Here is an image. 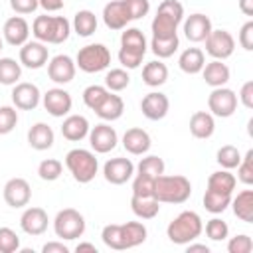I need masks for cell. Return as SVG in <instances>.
<instances>
[{
  "label": "cell",
  "instance_id": "cell-1",
  "mask_svg": "<svg viewBox=\"0 0 253 253\" xmlns=\"http://www.w3.org/2000/svg\"><path fill=\"white\" fill-rule=\"evenodd\" d=\"M192 196V184L186 176L160 174L154 180V198L160 204H184Z\"/></svg>",
  "mask_w": 253,
  "mask_h": 253
},
{
  "label": "cell",
  "instance_id": "cell-2",
  "mask_svg": "<svg viewBox=\"0 0 253 253\" xmlns=\"http://www.w3.org/2000/svg\"><path fill=\"white\" fill-rule=\"evenodd\" d=\"M204 231L202 217L196 211H182L178 213L166 227V235L174 245H188L190 241H196Z\"/></svg>",
  "mask_w": 253,
  "mask_h": 253
},
{
  "label": "cell",
  "instance_id": "cell-3",
  "mask_svg": "<svg viewBox=\"0 0 253 253\" xmlns=\"http://www.w3.org/2000/svg\"><path fill=\"white\" fill-rule=\"evenodd\" d=\"M184 20V6L178 0H162L158 12L150 24L152 38H170L178 36L176 30Z\"/></svg>",
  "mask_w": 253,
  "mask_h": 253
},
{
  "label": "cell",
  "instance_id": "cell-4",
  "mask_svg": "<svg viewBox=\"0 0 253 253\" xmlns=\"http://www.w3.org/2000/svg\"><path fill=\"white\" fill-rule=\"evenodd\" d=\"M69 32L71 24L65 16H38L32 24V34L43 43H63Z\"/></svg>",
  "mask_w": 253,
  "mask_h": 253
},
{
  "label": "cell",
  "instance_id": "cell-5",
  "mask_svg": "<svg viewBox=\"0 0 253 253\" xmlns=\"http://www.w3.org/2000/svg\"><path fill=\"white\" fill-rule=\"evenodd\" d=\"M146 38L138 28H126L121 34V49H119V61L126 69H136L142 63V57L146 53Z\"/></svg>",
  "mask_w": 253,
  "mask_h": 253
},
{
  "label": "cell",
  "instance_id": "cell-6",
  "mask_svg": "<svg viewBox=\"0 0 253 253\" xmlns=\"http://www.w3.org/2000/svg\"><path fill=\"white\" fill-rule=\"evenodd\" d=\"M65 166L71 172L73 180L79 184H89L99 170V162H97L95 154L91 150H85V148L69 150L65 154Z\"/></svg>",
  "mask_w": 253,
  "mask_h": 253
},
{
  "label": "cell",
  "instance_id": "cell-7",
  "mask_svg": "<svg viewBox=\"0 0 253 253\" xmlns=\"http://www.w3.org/2000/svg\"><path fill=\"white\" fill-rule=\"evenodd\" d=\"M111 63V51L103 43H89L77 51L75 65L85 73H99Z\"/></svg>",
  "mask_w": 253,
  "mask_h": 253
},
{
  "label": "cell",
  "instance_id": "cell-8",
  "mask_svg": "<svg viewBox=\"0 0 253 253\" xmlns=\"http://www.w3.org/2000/svg\"><path fill=\"white\" fill-rule=\"evenodd\" d=\"M53 231L59 239H65V241L77 239L85 233V217L77 210L65 208V210L57 211V215L53 219Z\"/></svg>",
  "mask_w": 253,
  "mask_h": 253
},
{
  "label": "cell",
  "instance_id": "cell-9",
  "mask_svg": "<svg viewBox=\"0 0 253 253\" xmlns=\"http://www.w3.org/2000/svg\"><path fill=\"white\" fill-rule=\"evenodd\" d=\"M208 109L211 111L213 117L227 119L237 109V95L231 89H227L225 85L223 87H213V91L208 97Z\"/></svg>",
  "mask_w": 253,
  "mask_h": 253
},
{
  "label": "cell",
  "instance_id": "cell-10",
  "mask_svg": "<svg viewBox=\"0 0 253 253\" xmlns=\"http://www.w3.org/2000/svg\"><path fill=\"white\" fill-rule=\"evenodd\" d=\"M206 42V51L213 57V59H227L233 55L235 49V40L227 30H211L210 36L204 40Z\"/></svg>",
  "mask_w": 253,
  "mask_h": 253
},
{
  "label": "cell",
  "instance_id": "cell-11",
  "mask_svg": "<svg viewBox=\"0 0 253 253\" xmlns=\"http://www.w3.org/2000/svg\"><path fill=\"white\" fill-rule=\"evenodd\" d=\"M89 144L95 152L99 154H107L111 152L117 142H119V136H117V130L107 125V123H101V125H95L93 128H89Z\"/></svg>",
  "mask_w": 253,
  "mask_h": 253
},
{
  "label": "cell",
  "instance_id": "cell-12",
  "mask_svg": "<svg viewBox=\"0 0 253 253\" xmlns=\"http://www.w3.org/2000/svg\"><path fill=\"white\" fill-rule=\"evenodd\" d=\"M2 196H4V202L10 208H24V206L30 204L32 188H30L28 180H24V178H10L4 184Z\"/></svg>",
  "mask_w": 253,
  "mask_h": 253
},
{
  "label": "cell",
  "instance_id": "cell-13",
  "mask_svg": "<svg viewBox=\"0 0 253 253\" xmlns=\"http://www.w3.org/2000/svg\"><path fill=\"white\" fill-rule=\"evenodd\" d=\"M132 174H134V164L130 162V158H111L103 166L105 180L115 186L126 184L132 178Z\"/></svg>",
  "mask_w": 253,
  "mask_h": 253
},
{
  "label": "cell",
  "instance_id": "cell-14",
  "mask_svg": "<svg viewBox=\"0 0 253 253\" xmlns=\"http://www.w3.org/2000/svg\"><path fill=\"white\" fill-rule=\"evenodd\" d=\"M75 71H77L75 61L69 55H63V53L51 57V61L47 63V75L57 85H65V83L73 81Z\"/></svg>",
  "mask_w": 253,
  "mask_h": 253
},
{
  "label": "cell",
  "instance_id": "cell-15",
  "mask_svg": "<svg viewBox=\"0 0 253 253\" xmlns=\"http://www.w3.org/2000/svg\"><path fill=\"white\" fill-rule=\"evenodd\" d=\"M42 101V93L38 89V85L34 83H16V87L12 89V103L16 109L20 111H34Z\"/></svg>",
  "mask_w": 253,
  "mask_h": 253
},
{
  "label": "cell",
  "instance_id": "cell-16",
  "mask_svg": "<svg viewBox=\"0 0 253 253\" xmlns=\"http://www.w3.org/2000/svg\"><path fill=\"white\" fill-rule=\"evenodd\" d=\"M42 101H43V109L51 117H65L71 111V105H73L71 95L65 89H61V87L47 89V93H43Z\"/></svg>",
  "mask_w": 253,
  "mask_h": 253
},
{
  "label": "cell",
  "instance_id": "cell-17",
  "mask_svg": "<svg viewBox=\"0 0 253 253\" xmlns=\"http://www.w3.org/2000/svg\"><path fill=\"white\" fill-rule=\"evenodd\" d=\"M168 109H170V101L160 91H152L144 95L140 101V111L148 121H162L168 115Z\"/></svg>",
  "mask_w": 253,
  "mask_h": 253
},
{
  "label": "cell",
  "instance_id": "cell-18",
  "mask_svg": "<svg viewBox=\"0 0 253 253\" xmlns=\"http://www.w3.org/2000/svg\"><path fill=\"white\" fill-rule=\"evenodd\" d=\"M47 45L43 42H26L20 47V65L28 69H40L47 63Z\"/></svg>",
  "mask_w": 253,
  "mask_h": 253
},
{
  "label": "cell",
  "instance_id": "cell-19",
  "mask_svg": "<svg viewBox=\"0 0 253 253\" xmlns=\"http://www.w3.org/2000/svg\"><path fill=\"white\" fill-rule=\"evenodd\" d=\"M211 30H213V28H211V20H210L206 14L196 12V14H190V16L184 20V36H186L190 42H194V43L204 42V40L210 36Z\"/></svg>",
  "mask_w": 253,
  "mask_h": 253
},
{
  "label": "cell",
  "instance_id": "cell-20",
  "mask_svg": "<svg viewBox=\"0 0 253 253\" xmlns=\"http://www.w3.org/2000/svg\"><path fill=\"white\" fill-rule=\"evenodd\" d=\"M47 213L43 208H28L20 217V227L28 235H42L47 229Z\"/></svg>",
  "mask_w": 253,
  "mask_h": 253
},
{
  "label": "cell",
  "instance_id": "cell-21",
  "mask_svg": "<svg viewBox=\"0 0 253 253\" xmlns=\"http://www.w3.org/2000/svg\"><path fill=\"white\" fill-rule=\"evenodd\" d=\"M103 22L109 30H125L126 24L130 22L128 10L123 0H111L103 8Z\"/></svg>",
  "mask_w": 253,
  "mask_h": 253
},
{
  "label": "cell",
  "instance_id": "cell-22",
  "mask_svg": "<svg viewBox=\"0 0 253 253\" xmlns=\"http://www.w3.org/2000/svg\"><path fill=\"white\" fill-rule=\"evenodd\" d=\"M2 36H4L6 43H10V45H16V47L24 45L28 42V36H30V26L22 16H12L4 22Z\"/></svg>",
  "mask_w": 253,
  "mask_h": 253
},
{
  "label": "cell",
  "instance_id": "cell-23",
  "mask_svg": "<svg viewBox=\"0 0 253 253\" xmlns=\"http://www.w3.org/2000/svg\"><path fill=\"white\" fill-rule=\"evenodd\" d=\"M150 134L144 130V128H138V126H132L128 128L125 134H123V146L128 154H134V156H140L144 152L150 150Z\"/></svg>",
  "mask_w": 253,
  "mask_h": 253
},
{
  "label": "cell",
  "instance_id": "cell-24",
  "mask_svg": "<svg viewBox=\"0 0 253 253\" xmlns=\"http://www.w3.org/2000/svg\"><path fill=\"white\" fill-rule=\"evenodd\" d=\"M215 130V121H213V115L208 113V111H196L192 117H190V132L194 138H200V140H206L213 134Z\"/></svg>",
  "mask_w": 253,
  "mask_h": 253
},
{
  "label": "cell",
  "instance_id": "cell-25",
  "mask_svg": "<svg viewBox=\"0 0 253 253\" xmlns=\"http://www.w3.org/2000/svg\"><path fill=\"white\" fill-rule=\"evenodd\" d=\"M89 128H91L89 121L83 115H69L61 125V134H63V138H67L71 142H77V140H83L89 134Z\"/></svg>",
  "mask_w": 253,
  "mask_h": 253
},
{
  "label": "cell",
  "instance_id": "cell-26",
  "mask_svg": "<svg viewBox=\"0 0 253 253\" xmlns=\"http://www.w3.org/2000/svg\"><path fill=\"white\" fill-rule=\"evenodd\" d=\"M53 128L45 123H36L32 125V128L28 130V144L34 150H47L53 146Z\"/></svg>",
  "mask_w": 253,
  "mask_h": 253
},
{
  "label": "cell",
  "instance_id": "cell-27",
  "mask_svg": "<svg viewBox=\"0 0 253 253\" xmlns=\"http://www.w3.org/2000/svg\"><path fill=\"white\" fill-rule=\"evenodd\" d=\"M123 113H125V103H123V99L119 97V95H115V93H107L105 95V99L99 103V107L95 109V115L99 117V119H103V121H117V119H121L123 117Z\"/></svg>",
  "mask_w": 253,
  "mask_h": 253
},
{
  "label": "cell",
  "instance_id": "cell-28",
  "mask_svg": "<svg viewBox=\"0 0 253 253\" xmlns=\"http://www.w3.org/2000/svg\"><path fill=\"white\" fill-rule=\"evenodd\" d=\"M178 65L184 73L188 75H196V73H202L204 65H206V55L200 47H188L180 53L178 57Z\"/></svg>",
  "mask_w": 253,
  "mask_h": 253
},
{
  "label": "cell",
  "instance_id": "cell-29",
  "mask_svg": "<svg viewBox=\"0 0 253 253\" xmlns=\"http://www.w3.org/2000/svg\"><path fill=\"white\" fill-rule=\"evenodd\" d=\"M202 75H204V81L210 85V87H223L227 81H229V67L219 61V59H213L210 63L204 65L202 69Z\"/></svg>",
  "mask_w": 253,
  "mask_h": 253
},
{
  "label": "cell",
  "instance_id": "cell-30",
  "mask_svg": "<svg viewBox=\"0 0 253 253\" xmlns=\"http://www.w3.org/2000/svg\"><path fill=\"white\" fill-rule=\"evenodd\" d=\"M121 241H123V251L144 243L146 241V227L140 221L121 223Z\"/></svg>",
  "mask_w": 253,
  "mask_h": 253
},
{
  "label": "cell",
  "instance_id": "cell-31",
  "mask_svg": "<svg viewBox=\"0 0 253 253\" xmlns=\"http://www.w3.org/2000/svg\"><path fill=\"white\" fill-rule=\"evenodd\" d=\"M130 210L140 219H152L160 211V202L154 196H132L130 198Z\"/></svg>",
  "mask_w": 253,
  "mask_h": 253
},
{
  "label": "cell",
  "instance_id": "cell-32",
  "mask_svg": "<svg viewBox=\"0 0 253 253\" xmlns=\"http://www.w3.org/2000/svg\"><path fill=\"white\" fill-rule=\"evenodd\" d=\"M229 206L233 208V213H235L241 221L253 223V190H243V192H239V194L231 200Z\"/></svg>",
  "mask_w": 253,
  "mask_h": 253
},
{
  "label": "cell",
  "instance_id": "cell-33",
  "mask_svg": "<svg viewBox=\"0 0 253 253\" xmlns=\"http://www.w3.org/2000/svg\"><path fill=\"white\" fill-rule=\"evenodd\" d=\"M235 184H237V178L225 168L210 174V178H208V190H213L219 194H233Z\"/></svg>",
  "mask_w": 253,
  "mask_h": 253
},
{
  "label": "cell",
  "instance_id": "cell-34",
  "mask_svg": "<svg viewBox=\"0 0 253 253\" xmlns=\"http://www.w3.org/2000/svg\"><path fill=\"white\" fill-rule=\"evenodd\" d=\"M168 79V67L162 61H148L142 67V81L148 87H160Z\"/></svg>",
  "mask_w": 253,
  "mask_h": 253
},
{
  "label": "cell",
  "instance_id": "cell-35",
  "mask_svg": "<svg viewBox=\"0 0 253 253\" xmlns=\"http://www.w3.org/2000/svg\"><path fill=\"white\" fill-rule=\"evenodd\" d=\"M73 30L81 38H89L97 32V16L91 10H79L73 18Z\"/></svg>",
  "mask_w": 253,
  "mask_h": 253
},
{
  "label": "cell",
  "instance_id": "cell-36",
  "mask_svg": "<svg viewBox=\"0 0 253 253\" xmlns=\"http://www.w3.org/2000/svg\"><path fill=\"white\" fill-rule=\"evenodd\" d=\"M180 47V40L178 36H170V38H152L150 42V49L158 59H166L170 55L176 53V49Z\"/></svg>",
  "mask_w": 253,
  "mask_h": 253
},
{
  "label": "cell",
  "instance_id": "cell-37",
  "mask_svg": "<svg viewBox=\"0 0 253 253\" xmlns=\"http://www.w3.org/2000/svg\"><path fill=\"white\" fill-rule=\"evenodd\" d=\"M231 204V194H219L213 190H206L204 194V208L210 213H223Z\"/></svg>",
  "mask_w": 253,
  "mask_h": 253
},
{
  "label": "cell",
  "instance_id": "cell-38",
  "mask_svg": "<svg viewBox=\"0 0 253 253\" xmlns=\"http://www.w3.org/2000/svg\"><path fill=\"white\" fill-rule=\"evenodd\" d=\"M22 77V65L12 57L0 59V83L2 85H16Z\"/></svg>",
  "mask_w": 253,
  "mask_h": 253
},
{
  "label": "cell",
  "instance_id": "cell-39",
  "mask_svg": "<svg viewBox=\"0 0 253 253\" xmlns=\"http://www.w3.org/2000/svg\"><path fill=\"white\" fill-rule=\"evenodd\" d=\"M164 168H166L164 160H162L160 156L150 154V156H146V158H142V160L138 162L136 172H138V174H144V176H150V178H158L160 174H164Z\"/></svg>",
  "mask_w": 253,
  "mask_h": 253
},
{
  "label": "cell",
  "instance_id": "cell-40",
  "mask_svg": "<svg viewBox=\"0 0 253 253\" xmlns=\"http://www.w3.org/2000/svg\"><path fill=\"white\" fill-rule=\"evenodd\" d=\"M215 160H217V164H219L221 168L233 170V168H237V164L241 162V154H239V150H237L233 144H225V146H221V148L217 150Z\"/></svg>",
  "mask_w": 253,
  "mask_h": 253
},
{
  "label": "cell",
  "instance_id": "cell-41",
  "mask_svg": "<svg viewBox=\"0 0 253 253\" xmlns=\"http://www.w3.org/2000/svg\"><path fill=\"white\" fill-rule=\"evenodd\" d=\"M63 172V164L57 158H45L38 164V176L45 182H55Z\"/></svg>",
  "mask_w": 253,
  "mask_h": 253
},
{
  "label": "cell",
  "instance_id": "cell-42",
  "mask_svg": "<svg viewBox=\"0 0 253 253\" xmlns=\"http://www.w3.org/2000/svg\"><path fill=\"white\" fill-rule=\"evenodd\" d=\"M128 83H130V77H128V73H126L125 69H111V71L105 75V87H107L109 91H113V93L126 89Z\"/></svg>",
  "mask_w": 253,
  "mask_h": 253
},
{
  "label": "cell",
  "instance_id": "cell-43",
  "mask_svg": "<svg viewBox=\"0 0 253 253\" xmlns=\"http://www.w3.org/2000/svg\"><path fill=\"white\" fill-rule=\"evenodd\" d=\"M206 235L211 239V241H223L227 239L229 235V225L219 219V217H211L208 223H206Z\"/></svg>",
  "mask_w": 253,
  "mask_h": 253
},
{
  "label": "cell",
  "instance_id": "cell-44",
  "mask_svg": "<svg viewBox=\"0 0 253 253\" xmlns=\"http://www.w3.org/2000/svg\"><path fill=\"white\" fill-rule=\"evenodd\" d=\"M107 93H109V89L103 87V85H89V87H85V91H83V103H85L91 111H95V109L99 107V103L105 99Z\"/></svg>",
  "mask_w": 253,
  "mask_h": 253
},
{
  "label": "cell",
  "instance_id": "cell-45",
  "mask_svg": "<svg viewBox=\"0 0 253 253\" xmlns=\"http://www.w3.org/2000/svg\"><path fill=\"white\" fill-rule=\"evenodd\" d=\"M237 178L245 186H251L253 184V150L251 148L245 152V156L237 164Z\"/></svg>",
  "mask_w": 253,
  "mask_h": 253
},
{
  "label": "cell",
  "instance_id": "cell-46",
  "mask_svg": "<svg viewBox=\"0 0 253 253\" xmlns=\"http://www.w3.org/2000/svg\"><path fill=\"white\" fill-rule=\"evenodd\" d=\"M18 125V111L16 107L4 105L0 107V134H8L16 128Z\"/></svg>",
  "mask_w": 253,
  "mask_h": 253
},
{
  "label": "cell",
  "instance_id": "cell-47",
  "mask_svg": "<svg viewBox=\"0 0 253 253\" xmlns=\"http://www.w3.org/2000/svg\"><path fill=\"white\" fill-rule=\"evenodd\" d=\"M20 249V237L10 227H0V253H14Z\"/></svg>",
  "mask_w": 253,
  "mask_h": 253
},
{
  "label": "cell",
  "instance_id": "cell-48",
  "mask_svg": "<svg viewBox=\"0 0 253 253\" xmlns=\"http://www.w3.org/2000/svg\"><path fill=\"white\" fill-rule=\"evenodd\" d=\"M154 180L144 174H136L132 180V196H154Z\"/></svg>",
  "mask_w": 253,
  "mask_h": 253
},
{
  "label": "cell",
  "instance_id": "cell-49",
  "mask_svg": "<svg viewBox=\"0 0 253 253\" xmlns=\"http://www.w3.org/2000/svg\"><path fill=\"white\" fill-rule=\"evenodd\" d=\"M227 251L229 253H251L253 251V239L249 235H245V233H239V235L229 239Z\"/></svg>",
  "mask_w": 253,
  "mask_h": 253
},
{
  "label": "cell",
  "instance_id": "cell-50",
  "mask_svg": "<svg viewBox=\"0 0 253 253\" xmlns=\"http://www.w3.org/2000/svg\"><path fill=\"white\" fill-rule=\"evenodd\" d=\"M123 2H125L126 10H128L130 20H140L150 10V2L148 0H123Z\"/></svg>",
  "mask_w": 253,
  "mask_h": 253
},
{
  "label": "cell",
  "instance_id": "cell-51",
  "mask_svg": "<svg viewBox=\"0 0 253 253\" xmlns=\"http://www.w3.org/2000/svg\"><path fill=\"white\" fill-rule=\"evenodd\" d=\"M239 45L245 49V51H251L253 49V22H245L239 30Z\"/></svg>",
  "mask_w": 253,
  "mask_h": 253
},
{
  "label": "cell",
  "instance_id": "cell-52",
  "mask_svg": "<svg viewBox=\"0 0 253 253\" xmlns=\"http://www.w3.org/2000/svg\"><path fill=\"white\" fill-rule=\"evenodd\" d=\"M40 6L38 0H10V8L16 14H32Z\"/></svg>",
  "mask_w": 253,
  "mask_h": 253
},
{
  "label": "cell",
  "instance_id": "cell-53",
  "mask_svg": "<svg viewBox=\"0 0 253 253\" xmlns=\"http://www.w3.org/2000/svg\"><path fill=\"white\" fill-rule=\"evenodd\" d=\"M239 101L245 109H253V81H245L239 91Z\"/></svg>",
  "mask_w": 253,
  "mask_h": 253
},
{
  "label": "cell",
  "instance_id": "cell-54",
  "mask_svg": "<svg viewBox=\"0 0 253 253\" xmlns=\"http://www.w3.org/2000/svg\"><path fill=\"white\" fill-rule=\"evenodd\" d=\"M43 253H69V247L63 241H49L42 247Z\"/></svg>",
  "mask_w": 253,
  "mask_h": 253
},
{
  "label": "cell",
  "instance_id": "cell-55",
  "mask_svg": "<svg viewBox=\"0 0 253 253\" xmlns=\"http://www.w3.org/2000/svg\"><path fill=\"white\" fill-rule=\"evenodd\" d=\"M45 12H57L63 8V0H38Z\"/></svg>",
  "mask_w": 253,
  "mask_h": 253
},
{
  "label": "cell",
  "instance_id": "cell-56",
  "mask_svg": "<svg viewBox=\"0 0 253 253\" xmlns=\"http://www.w3.org/2000/svg\"><path fill=\"white\" fill-rule=\"evenodd\" d=\"M239 10L245 16H253V0H239Z\"/></svg>",
  "mask_w": 253,
  "mask_h": 253
},
{
  "label": "cell",
  "instance_id": "cell-57",
  "mask_svg": "<svg viewBox=\"0 0 253 253\" xmlns=\"http://www.w3.org/2000/svg\"><path fill=\"white\" fill-rule=\"evenodd\" d=\"M196 251H202V253H210V247L204 245V243H188V253H196Z\"/></svg>",
  "mask_w": 253,
  "mask_h": 253
},
{
  "label": "cell",
  "instance_id": "cell-58",
  "mask_svg": "<svg viewBox=\"0 0 253 253\" xmlns=\"http://www.w3.org/2000/svg\"><path fill=\"white\" fill-rule=\"evenodd\" d=\"M75 251H77V253H81V251H91V253H97V247H95L93 243H79V245L75 247Z\"/></svg>",
  "mask_w": 253,
  "mask_h": 253
},
{
  "label": "cell",
  "instance_id": "cell-59",
  "mask_svg": "<svg viewBox=\"0 0 253 253\" xmlns=\"http://www.w3.org/2000/svg\"><path fill=\"white\" fill-rule=\"evenodd\" d=\"M2 45H4V42H2V38H0V49H2Z\"/></svg>",
  "mask_w": 253,
  "mask_h": 253
}]
</instances>
